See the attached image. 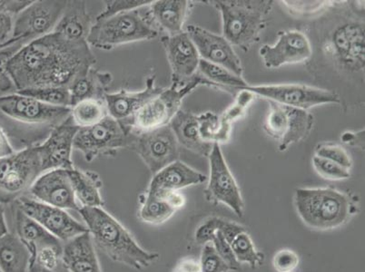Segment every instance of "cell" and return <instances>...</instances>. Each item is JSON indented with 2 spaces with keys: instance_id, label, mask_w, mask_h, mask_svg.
<instances>
[{
  "instance_id": "25",
  "label": "cell",
  "mask_w": 365,
  "mask_h": 272,
  "mask_svg": "<svg viewBox=\"0 0 365 272\" xmlns=\"http://www.w3.org/2000/svg\"><path fill=\"white\" fill-rule=\"evenodd\" d=\"M94 22L86 8V1L68 0L61 18L53 32L58 33L68 41H86Z\"/></svg>"
},
{
  "instance_id": "4",
  "label": "cell",
  "mask_w": 365,
  "mask_h": 272,
  "mask_svg": "<svg viewBox=\"0 0 365 272\" xmlns=\"http://www.w3.org/2000/svg\"><path fill=\"white\" fill-rule=\"evenodd\" d=\"M294 199L298 216L315 231L344 226L358 211L354 197L334 188H298Z\"/></svg>"
},
{
  "instance_id": "2",
  "label": "cell",
  "mask_w": 365,
  "mask_h": 272,
  "mask_svg": "<svg viewBox=\"0 0 365 272\" xmlns=\"http://www.w3.org/2000/svg\"><path fill=\"white\" fill-rule=\"evenodd\" d=\"M71 113V108L45 105L18 92L0 95V126L16 152L41 145Z\"/></svg>"
},
{
  "instance_id": "23",
  "label": "cell",
  "mask_w": 365,
  "mask_h": 272,
  "mask_svg": "<svg viewBox=\"0 0 365 272\" xmlns=\"http://www.w3.org/2000/svg\"><path fill=\"white\" fill-rule=\"evenodd\" d=\"M207 177L184 162L175 161L153 175L147 192H179L182 189L204 184Z\"/></svg>"
},
{
  "instance_id": "22",
  "label": "cell",
  "mask_w": 365,
  "mask_h": 272,
  "mask_svg": "<svg viewBox=\"0 0 365 272\" xmlns=\"http://www.w3.org/2000/svg\"><path fill=\"white\" fill-rule=\"evenodd\" d=\"M163 89L155 85V76H149L145 88L141 91L121 90L108 93L105 95L108 115L120 122L125 129L131 131V122L135 115L147 103L160 94Z\"/></svg>"
},
{
  "instance_id": "30",
  "label": "cell",
  "mask_w": 365,
  "mask_h": 272,
  "mask_svg": "<svg viewBox=\"0 0 365 272\" xmlns=\"http://www.w3.org/2000/svg\"><path fill=\"white\" fill-rule=\"evenodd\" d=\"M31 265L29 249L16 234L0 237V271L28 272Z\"/></svg>"
},
{
  "instance_id": "21",
  "label": "cell",
  "mask_w": 365,
  "mask_h": 272,
  "mask_svg": "<svg viewBox=\"0 0 365 272\" xmlns=\"http://www.w3.org/2000/svg\"><path fill=\"white\" fill-rule=\"evenodd\" d=\"M35 200L63 210L78 211L68 170L56 169L43 172L32 184L29 192Z\"/></svg>"
},
{
  "instance_id": "29",
  "label": "cell",
  "mask_w": 365,
  "mask_h": 272,
  "mask_svg": "<svg viewBox=\"0 0 365 272\" xmlns=\"http://www.w3.org/2000/svg\"><path fill=\"white\" fill-rule=\"evenodd\" d=\"M76 202L81 207H102V181L97 172L73 168L68 170Z\"/></svg>"
},
{
  "instance_id": "56",
  "label": "cell",
  "mask_w": 365,
  "mask_h": 272,
  "mask_svg": "<svg viewBox=\"0 0 365 272\" xmlns=\"http://www.w3.org/2000/svg\"><path fill=\"white\" fill-rule=\"evenodd\" d=\"M28 272H69L64 266V264H62L61 266L55 268V270H46V268H43L38 266H36V265H32V266H29Z\"/></svg>"
},
{
  "instance_id": "24",
  "label": "cell",
  "mask_w": 365,
  "mask_h": 272,
  "mask_svg": "<svg viewBox=\"0 0 365 272\" xmlns=\"http://www.w3.org/2000/svg\"><path fill=\"white\" fill-rule=\"evenodd\" d=\"M62 262L69 272H102L89 232L65 242Z\"/></svg>"
},
{
  "instance_id": "5",
  "label": "cell",
  "mask_w": 365,
  "mask_h": 272,
  "mask_svg": "<svg viewBox=\"0 0 365 272\" xmlns=\"http://www.w3.org/2000/svg\"><path fill=\"white\" fill-rule=\"evenodd\" d=\"M150 5L95 21L86 39L88 45L111 51L118 46L158 38L161 31L153 19Z\"/></svg>"
},
{
  "instance_id": "43",
  "label": "cell",
  "mask_w": 365,
  "mask_h": 272,
  "mask_svg": "<svg viewBox=\"0 0 365 272\" xmlns=\"http://www.w3.org/2000/svg\"><path fill=\"white\" fill-rule=\"evenodd\" d=\"M105 3L104 11L96 18L95 21H102L123 12L134 11L141 6L150 5L153 0H113V1H105Z\"/></svg>"
},
{
  "instance_id": "31",
  "label": "cell",
  "mask_w": 365,
  "mask_h": 272,
  "mask_svg": "<svg viewBox=\"0 0 365 272\" xmlns=\"http://www.w3.org/2000/svg\"><path fill=\"white\" fill-rule=\"evenodd\" d=\"M13 214H14L15 234L21 239L23 244L29 249L31 258L34 254L36 249L41 246V245L58 240V239L49 234L48 231H46L41 224L28 216L16 204Z\"/></svg>"
},
{
  "instance_id": "10",
  "label": "cell",
  "mask_w": 365,
  "mask_h": 272,
  "mask_svg": "<svg viewBox=\"0 0 365 272\" xmlns=\"http://www.w3.org/2000/svg\"><path fill=\"white\" fill-rule=\"evenodd\" d=\"M269 111L265 117L264 130L278 142L284 152L290 145L305 140L313 130L314 116L303 109L268 101Z\"/></svg>"
},
{
  "instance_id": "36",
  "label": "cell",
  "mask_w": 365,
  "mask_h": 272,
  "mask_svg": "<svg viewBox=\"0 0 365 272\" xmlns=\"http://www.w3.org/2000/svg\"><path fill=\"white\" fill-rule=\"evenodd\" d=\"M231 247L239 263H247L253 268L264 263V255L257 250L247 231L238 235L232 242Z\"/></svg>"
},
{
  "instance_id": "45",
  "label": "cell",
  "mask_w": 365,
  "mask_h": 272,
  "mask_svg": "<svg viewBox=\"0 0 365 272\" xmlns=\"http://www.w3.org/2000/svg\"><path fill=\"white\" fill-rule=\"evenodd\" d=\"M199 263H200L201 272L230 271L223 258L219 256L212 242L204 245Z\"/></svg>"
},
{
  "instance_id": "20",
  "label": "cell",
  "mask_w": 365,
  "mask_h": 272,
  "mask_svg": "<svg viewBox=\"0 0 365 272\" xmlns=\"http://www.w3.org/2000/svg\"><path fill=\"white\" fill-rule=\"evenodd\" d=\"M364 25L350 22L338 26L331 36L329 52L349 70L359 71L365 64Z\"/></svg>"
},
{
  "instance_id": "7",
  "label": "cell",
  "mask_w": 365,
  "mask_h": 272,
  "mask_svg": "<svg viewBox=\"0 0 365 272\" xmlns=\"http://www.w3.org/2000/svg\"><path fill=\"white\" fill-rule=\"evenodd\" d=\"M42 174L38 147L0 158V204H11L25 197Z\"/></svg>"
},
{
  "instance_id": "50",
  "label": "cell",
  "mask_w": 365,
  "mask_h": 272,
  "mask_svg": "<svg viewBox=\"0 0 365 272\" xmlns=\"http://www.w3.org/2000/svg\"><path fill=\"white\" fill-rule=\"evenodd\" d=\"M219 231H220V234H222V236L225 238V240L227 241L228 244H231L238 235H240L241 234H243V232L247 231L243 225L237 224V222L225 220L224 224L222 225Z\"/></svg>"
},
{
  "instance_id": "28",
  "label": "cell",
  "mask_w": 365,
  "mask_h": 272,
  "mask_svg": "<svg viewBox=\"0 0 365 272\" xmlns=\"http://www.w3.org/2000/svg\"><path fill=\"white\" fill-rule=\"evenodd\" d=\"M113 82V75L93 68L79 74L68 86L71 106L86 99H105Z\"/></svg>"
},
{
  "instance_id": "34",
  "label": "cell",
  "mask_w": 365,
  "mask_h": 272,
  "mask_svg": "<svg viewBox=\"0 0 365 272\" xmlns=\"http://www.w3.org/2000/svg\"><path fill=\"white\" fill-rule=\"evenodd\" d=\"M141 207L139 218L144 222L153 225H160L174 216L177 211L167 202L155 195L145 192L141 197Z\"/></svg>"
},
{
  "instance_id": "46",
  "label": "cell",
  "mask_w": 365,
  "mask_h": 272,
  "mask_svg": "<svg viewBox=\"0 0 365 272\" xmlns=\"http://www.w3.org/2000/svg\"><path fill=\"white\" fill-rule=\"evenodd\" d=\"M225 219L219 217H210L200 225L195 231V241L197 244L204 245L213 241L215 234L220 230Z\"/></svg>"
},
{
  "instance_id": "27",
  "label": "cell",
  "mask_w": 365,
  "mask_h": 272,
  "mask_svg": "<svg viewBox=\"0 0 365 272\" xmlns=\"http://www.w3.org/2000/svg\"><path fill=\"white\" fill-rule=\"evenodd\" d=\"M171 130L174 132L178 145L187 150L207 157L210 155L213 144L202 140L199 134L198 116L191 112L179 110L169 122Z\"/></svg>"
},
{
  "instance_id": "1",
  "label": "cell",
  "mask_w": 365,
  "mask_h": 272,
  "mask_svg": "<svg viewBox=\"0 0 365 272\" xmlns=\"http://www.w3.org/2000/svg\"><path fill=\"white\" fill-rule=\"evenodd\" d=\"M97 58L86 41H71L58 33L28 43L13 56L8 71L16 92L29 88H68Z\"/></svg>"
},
{
  "instance_id": "37",
  "label": "cell",
  "mask_w": 365,
  "mask_h": 272,
  "mask_svg": "<svg viewBox=\"0 0 365 272\" xmlns=\"http://www.w3.org/2000/svg\"><path fill=\"white\" fill-rule=\"evenodd\" d=\"M28 43L29 42L26 41H19L14 43L9 41L0 48V95L16 93L14 83H13L9 74L8 66L13 56Z\"/></svg>"
},
{
  "instance_id": "33",
  "label": "cell",
  "mask_w": 365,
  "mask_h": 272,
  "mask_svg": "<svg viewBox=\"0 0 365 272\" xmlns=\"http://www.w3.org/2000/svg\"><path fill=\"white\" fill-rule=\"evenodd\" d=\"M71 108L72 120L79 128L91 127L108 116L105 99H86Z\"/></svg>"
},
{
  "instance_id": "35",
  "label": "cell",
  "mask_w": 365,
  "mask_h": 272,
  "mask_svg": "<svg viewBox=\"0 0 365 272\" xmlns=\"http://www.w3.org/2000/svg\"><path fill=\"white\" fill-rule=\"evenodd\" d=\"M199 134L202 140L209 144L227 142L230 138L232 127L225 125L220 117L214 113L207 112L197 115Z\"/></svg>"
},
{
  "instance_id": "53",
  "label": "cell",
  "mask_w": 365,
  "mask_h": 272,
  "mask_svg": "<svg viewBox=\"0 0 365 272\" xmlns=\"http://www.w3.org/2000/svg\"><path fill=\"white\" fill-rule=\"evenodd\" d=\"M341 141L351 147L364 150V130L358 132H347L341 136Z\"/></svg>"
},
{
  "instance_id": "47",
  "label": "cell",
  "mask_w": 365,
  "mask_h": 272,
  "mask_svg": "<svg viewBox=\"0 0 365 272\" xmlns=\"http://www.w3.org/2000/svg\"><path fill=\"white\" fill-rule=\"evenodd\" d=\"M299 261L297 252L290 249H282L274 254L273 266L277 272H293L299 265Z\"/></svg>"
},
{
  "instance_id": "38",
  "label": "cell",
  "mask_w": 365,
  "mask_h": 272,
  "mask_svg": "<svg viewBox=\"0 0 365 272\" xmlns=\"http://www.w3.org/2000/svg\"><path fill=\"white\" fill-rule=\"evenodd\" d=\"M18 93L45 105L56 108H71V96L68 88H29Z\"/></svg>"
},
{
  "instance_id": "52",
  "label": "cell",
  "mask_w": 365,
  "mask_h": 272,
  "mask_svg": "<svg viewBox=\"0 0 365 272\" xmlns=\"http://www.w3.org/2000/svg\"><path fill=\"white\" fill-rule=\"evenodd\" d=\"M172 272H201L200 263L194 258H184L178 262Z\"/></svg>"
},
{
  "instance_id": "57",
  "label": "cell",
  "mask_w": 365,
  "mask_h": 272,
  "mask_svg": "<svg viewBox=\"0 0 365 272\" xmlns=\"http://www.w3.org/2000/svg\"><path fill=\"white\" fill-rule=\"evenodd\" d=\"M3 45H4V44H3ZM3 45L0 44V48H1V46H2Z\"/></svg>"
},
{
  "instance_id": "54",
  "label": "cell",
  "mask_w": 365,
  "mask_h": 272,
  "mask_svg": "<svg viewBox=\"0 0 365 272\" xmlns=\"http://www.w3.org/2000/svg\"><path fill=\"white\" fill-rule=\"evenodd\" d=\"M16 152L6 132L0 126V158L11 157Z\"/></svg>"
},
{
  "instance_id": "6",
  "label": "cell",
  "mask_w": 365,
  "mask_h": 272,
  "mask_svg": "<svg viewBox=\"0 0 365 272\" xmlns=\"http://www.w3.org/2000/svg\"><path fill=\"white\" fill-rule=\"evenodd\" d=\"M221 13L223 36L233 46L248 51L258 42L270 13L272 0H215Z\"/></svg>"
},
{
  "instance_id": "3",
  "label": "cell",
  "mask_w": 365,
  "mask_h": 272,
  "mask_svg": "<svg viewBox=\"0 0 365 272\" xmlns=\"http://www.w3.org/2000/svg\"><path fill=\"white\" fill-rule=\"evenodd\" d=\"M95 247L110 260L135 271L144 270L158 261L159 254L144 250L130 232L102 207H81L78 211Z\"/></svg>"
},
{
  "instance_id": "14",
  "label": "cell",
  "mask_w": 365,
  "mask_h": 272,
  "mask_svg": "<svg viewBox=\"0 0 365 272\" xmlns=\"http://www.w3.org/2000/svg\"><path fill=\"white\" fill-rule=\"evenodd\" d=\"M68 0L33 1L16 16L11 39L31 42L51 34L61 19Z\"/></svg>"
},
{
  "instance_id": "12",
  "label": "cell",
  "mask_w": 365,
  "mask_h": 272,
  "mask_svg": "<svg viewBox=\"0 0 365 272\" xmlns=\"http://www.w3.org/2000/svg\"><path fill=\"white\" fill-rule=\"evenodd\" d=\"M240 90H247L255 95L262 96L268 101L308 110L314 106L327 104H339L336 93L314 88V86L284 84L267 85H247Z\"/></svg>"
},
{
  "instance_id": "18",
  "label": "cell",
  "mask_w": 365,
  "mask_h": 272,
  "mask_svg": "<svg viewBox=\"0 0 365 272\" xmlns=\"http://www.w3.org/2000/svg\"><path fill=\"white\" fill-rule=\"evenodd\" d=\"M160 41L167 54L172 72V84H187L197 75L201 58L187 33L163 36Z\"/></svg>"
},
{
  "instance_id": "39",
  "label": "cell",
  "mask_w": 365,
  "mask_h": 272,
  "mask_svg": "<svg viewBox=\"0 0 365 272\" xmlns=\"http://www.w3.org/2000/svg\"><path fill=\"white\" fill-rule=\"evenodd\" d=\"M62 241L55 240L45 244L36 249L31 258V265H36L46 270H55L61 266L62 262Z\"/></svg>"
},
{
  "instance_id": "58",
  "label": "cell",
  "mask_w": 365,
  "mask_h": 272,
  "mask_svg": "<svg viewBox=\"0 0 365 272\" xmlns=\"http://www.w3.org/2000/svg\"><path fill=\"white\" fill-rule=\"evenodd\" d=\"M0 272H2L1 271H0Z\"/></svg>"
},
{
  "instance_id": "49",
  "label": "cell",
  "mask_w": 365,
  "mask_h": 272,
  "mask_svg": "<svg viewBox=\"0 0 365 272\" xmlns=\"http://www.w3.org/2000/svg\"><path fill=\"white\" fill-rule=\"evenodd\" d=\"M16 16L6 9L0 0V44H5L11 38Z\"/></svg>"
},
{
  "instance_id": "15",
  "label": "cell",
  "mask_w": 365,
  "mask_h": 272,
  "mask_svg": "<svg viewBox=\"0 0 365 272\" xmlns=\"http://www.w3.org/2000/svg\"><path fill=\"white\" fill-rule=\"evenodd\" d=\"M14 204L61 241L66 242L88 232L85 224L76 220L63 209L26 197L19 198Z\"/></svg>"
},
{
  "instance_id": "48",
  "label": "cell",
  "mask_w": 365,
  "mask_h": 272,
  "mask_svg": "<svg viewBox=\"0 0 365 272\" xmlns=\"http://www.w3.org/2000/svg\"><path fill=\"white\" fill-rule=\"evenodd\" d=\"M215 251H217L219 256L223 258L225 263L227 264L229 270L237 271L240 270V263L235 257L233 250H232L231 244H228L225 238L222 236L220 231H217L215 234L213 241H212Z\"/></svg>"
},
{
  "instance_id": "8",
  "label": "cell",
  "mask_w": 365,
  "mask_h": 272,
  "mask_svg": "<svg viewBox=\"0 0 365 272\" xmlns=\"http://www.w3.org/2000/svg\"><path fill=\"white\" fill-rule=\"evenodd\" d=\"M133 140L134 132L108 115L91 127L79 128L74 149L82 152L86 162H92L101 157H115L120 149L130 148Z\"/></svg>"
},
{
  "instance_id": "32",
  "label": "cell",
  "mask_w": 365,
  "mask_h": 272,
  "mask_svg": "<svg viewBox=\"0 0 365 272\" xmlns=\"http://www.w3.org/2000/svg\"><path fill=\"white\" fill-rule=\"evenodd\" d=\"M197 74L205 79V84H211L219 88L234 89L239 91L247 88L248 83L242 76L235 75L223 66L200 61Z\"/></svg>"
},
{
  "instance_id": "16",
  "label": "cell",
  "mask_w": 365,
  "mask_h": 272,
  "mask_svg": "<svg viewBox=\"0 0 365 272\" xmlns=\"http://www.w3.org/2000/svg\"><path fill=\"white\" fill-rule=\"evenodd\" d=\"M78 130V126L73 122L71 116H69L53 129L51 135L41 145H38L43 172L56 169L71 170L74 168L72 152Z\"/></svg>"
},
{
  "instance_id": "44",
  "label": "cell",
  "mask_w": 365,
  "mask_h": 272,
  "mask_svg": "<svg viewBox=\"0 0 365 272\" xmlns=\"http://www.w3.org/2000/svg\"><path fill=\"white\" fill-rule=\"evenodd\" d=\"M314 155L334 162L348 170H351V165H353L349 154L338 145L321 144L315 148Z\"/></svg>"
},
{
  "instance_id": "17",
  "label": "cell",
  "mask_w": 365,
  "mask_h": 272,
  "mask_svg": "<svg viewBox=\"0 0 365 272\" xmlns=\"http://www.w3.org/2000/svg\"><path fill=\"white\" fill-rule=\"evenodd\" d=\"M185 32L190 36L202 61L223 66L235 75L243 78L241 59L235 53L234 46L223 36L194 25L188 26Z\"/></svg>"
},
{
  "instance_id": "41",
  "label": "cell",
  "mask_w": 365,
  "mask_h": 272,
  "mask_svg": "<svg viewBox=\"0 0 365 272\" xmlns=\"http://www.w3.org/2000/svg\"><path fill=\"white\" fill-rule=\"evenodd\" d=\"M312 164H313L315 172L325 180L341 181L351 177L350 170L334 162L328 161L327 159L314 155L312 159Z\"/></svg>"
},
{
  "instance_id": "13",
  "label": "cell",
  "mask_w": 365,
  "mask_h": 272,
  "mask_svg": "<svg viewBox=\"0 0 365 272\" xmlns=\"http://www.w3.org/2000/svg\"><path fill=\"white\" fill-rule=\"evenodd\" d=\"M208 159L210 175L205 190V199L214 204L227 205L238 217H243L245 202L240 188L228 167L220 145L214 144Z\"/></svg>"
},
{
  "instance_id": "9",
  "label": "cell",
  "mask_w": 365,
  "mask_h": 272,
  "mask_svg": "<svg viewBox=\"0 0 365 272\" xmlns=\"http://www.w3.org/2000/svg\"><path fill=\"white\" fill-rule=\"evenodd\" d=\"M205 84V79L198 74L187 84L163 89L160 94L153 98L139 110L131 122V130L149 131L168 125L173 117L180 110L185 96L198 85Z\"/></svg>"
},
{
  "instance_id": "19",
  "label": "cell",
  "mask_w": 365,
  "mask_h": 272,
  "mask_svg": "<svg viewBox=\"0 0 365 272\" xmlns=\"http://www.w3.org/2000/svg\"><path fill=\"white\" fill-rule=\"evenodd\" d=\"M267 68H279L285 65L299 64L313 55L307 36L299 31H284L278 34L274 45H264L259 51Z\"/></svg>"
},
{
  "instance_id": "42",
  "label": "cell",
  "mask_w": 365,
  "mask_h": 272,
  "mask_svg": "<svg viewBox=\"0 0 365 272\" xmlns=\"http://www.w3.org/2000/svg\"><path fill=\"white\" fill-rule=\"evenodd\" d=\"M287 6L292 14L298 16H314L321 14L333 5L334 1H290L284 0L282 1Z\"/></svg>"
},
{
  "instance_id": "26",
  "label": "cell",
  "mask_w": 365,
  "mask_h": 272,
  "mask_svg": "<svg viewBox=\"0 0 365 272\" xmlns=\"http://www.w3.org/2000/svg\"><path fill=\"white\" fill-rule=\"evenodd\" d=\"M192 2L187 0H158L153 1L150 11L159 31L174 36L182 33L191 11Z\"/></svg>"
},
{
  "instance_id": "40",
  "label": "cell",
  "mask_w": 365,
  "mask_h": 272,
  "mask_svg": "<svg viewBox=\"0 0 365 272\" xmlns=\"http://www.w3.org/2000/svg\"><path fill=\"white\" fill-rule=\"evenodd\" d=\"M255 98V95L250 91L239 90L234 104L229 106L223 115L219 116L221 122L228 127H232L233 122L243 117L248 105L254 101Z\"/></svg>"
},
{
  "instance_id": "11",
  "label": "cell",
  "mask_w": 365,
  "mask_h": 272,
  "mask_svg": "<svg viewBox=\"0 0 365 272\" xmlns=\"http://www.w3.org/2000/svg\"><path fill=\"white\" fill-rule=\"evenodd\" d=\"M132 131L134 140L129 149L142 159L153 175L178 160V142L170 126L149 131Z\"/></svg>"
},
{
  "instance_id": "51",
  "label": "cell",
  "mask_w": 365,
  "mask_h": 272,
  "mask_svg": "<svg viewBox=\"0 0 365 272\" xmlns=\"http://www.w3.org/2000/svg\"><path fill=\"white\" fill-rule=\"evenodd\" d=\"M148 194V192H147ZM155 195L168 202L169 205L175 211L180 210L185 204V198L180 192H159L155 194H148Z\"/></svg>"
},
{
  "instance_id": "55",
  "label": "cell",
  "mask_w": 365,
  "mask_h": 272,
  "mask_svg": "<svg viewBox=\"0 0 365 272\" xmlns=\"http://www.w3.org/2000/svg\"><path fill=\"white\" fill-rule=\"evenodd\" d=\"M5 204H0V237L9 234L8 225L5 217Z\"/></svg>"
}]
</instances>
